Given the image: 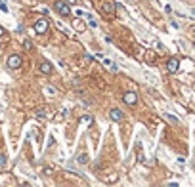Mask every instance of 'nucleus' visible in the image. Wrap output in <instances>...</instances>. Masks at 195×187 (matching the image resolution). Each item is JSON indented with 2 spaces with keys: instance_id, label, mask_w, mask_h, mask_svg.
<instances>
[{
  "instance_id": "nucleus-4",
  "label": "nucleus",
  "mask_w": 195,
  "mask_h": 187,
  "mask_svg": "<svg viewBox=\"0 0 195 187\" xmlns=\"http://www.w3.org/2000/svg\"><path fill=\"white\" fill-rule=\"evenodd\" d=\"M178 67H180V61H178L176 58H170V59L166 61V69H168V73H176Z\"/></svg>"
},
{
  "instance_id": "nucleus-11",
  "label": "nucleus",
  "mask_w": 195,
  "mask_h": 187,
  "mask_svg": "<svg viewBox=\"0 0 195 187\" xmlns=\"http://www.w3.org/2000/svg\"><path fill=\"white\" fill-rule=\"evenodd\" d=\"M6 162H8L6 155H4V153H0V166H6Z\"/></svg>"
},
{
  "instance_id": "nucleus-16",
  "label": "nucleus",
  "mask_w": 195,
  "mask_h": 187,
  "mask_svg": "<svg viewBox=\"0 0 195 187\" xmlns=\"http://www.w3.org/2000/svg\"><path fill=\"white\" fill-rule=\"evenodd\" d=\"M84 59H86V61H90V63H92V61H94V55H90V54H86V55H84Z\"/></svg>"
},
{
  "instance_id": "nucleus-3",
  "label": "nucleus",
  "mask_w": 195,
  "mask_h": 187,
  "mask_svg": "<svg viewBox=\"0 0 195 187\" xmlns=\"http://www.w3.org/2000/svg\"><path fill=\"white\" fill-rule=\"evenodd\" d=\"M123 101L126 103V105H136V103H138V96H136V92H126L124 96H123Z\"/></svg>"
},
{
  "instance_id": "nucleus-17",
  "label": "nucleus",
  "mask_w": 195,
  "mask_h": 187,
  "mask_svg": "<svg viewBox=\"0 0 195 187\" xmlns=\"http://www.w3.org/2000/svg\"><path fill=\"white\" fill-rule=\"evenodd\" d=\"M6 34V31H4V27H0V36H4Z\"/></svg>"
},
{
  "instance_id": "nucleus-12",
  "label": "nucleus",
  "mask_w": 195,
  "mask_h": 187,
  "mask_svg": "<svg viewBox=\"0 0 195 187\" xmlns=\"http://www.w3.org/2000/svg\"><path fill=\"white\" fill-rule=\"evenodd\" d=\"M23 48H25V50H33V42H31V40H25V42H23Z\"/></svg>"
},
{
  "instance_id": "nucleus-6",
  "label": "nucleus",
  "mask_w": 195,
  "mask_h": 187,
  "mask_svg": "<svg viewBox=\"0 0 195 187\" xmlns=\"http://www.w3.org/2000/svg\"><path fill=\"white\" fill-rule=\"evenodd\" d=\"M56 10H57V12H59L61 15H69V13H71L69 6H67L65 2H59V0H57V2H56Z\"/></svg>"
},
{
  "instance_id": "nucleus-10",
  "label": "nucleus",
  "mask_w": 195,
  "mask_h": 187,
  "mask_svg": "<svg viewBox=\"0 0 195 187\" xmlns=\"http://www.w3.org/2000/svg\"><path fill=\"white\" fill-rule=\"evenodd\" d=\"M88 25H90L92 29H96V27H98V21H96L94 17H90V15H88Z\"/></svg>"
},
{
  "instance_id": "nucleus-8",
  "label": "nucleus",
  "mask_w": 195,
  "mask_h": 187,
  "mask_svg": "<svg viewBox=\"0 0 195 187\" xmlns=\"http://www.w3.org/2000/svg\"><path fill=\"white\" fill-rule=\"evenodd\" d=\"M77 162H78V164H86V162H88V155H86V153H81V155L77 157Z\"/></svg>"
},
{
  "instance_id": "nucleus-9",
  "label": "nucleus",
  "mask_w": 195,
  "mask_h": 187,
  "mask_svg": "<svg viewBox=\"0 0 195 187\" xmlns=\"http://www.w3.org/2000/svg\"><path fill=\"white\" fill-rule=\"evenodd\" d=\"M165 117H166V120H168V122H172V124H178V118H176L174 115H170V113H166Z\"/></svg>"
},
{
  "instance_id": "nucleus-2",
  "label": "nucleus",
  "mask_w": 195,
  "mask_h": 187,
  "mask_svg": "<svg viewBox=\"0 0 195 187\" xmlns=\"http://www.w3.org/2000/svg\"><path fill=\"white\" fill-rule=\"evenodd\" d=\"M48 19H38V21L35 23V33L36 34H44L46 31H48Z\"/></svg>"
},
{
  "instance_id": "nucleus-14",
  "label": "nucleus",
  "mask_w": 195,
  "mask_h": 187,
  "mask_svg": "<svg viewBox=\"0 0 195 187\" xmlns=\"http://www.w3.org/2000/svg\"><path fill=\"white\" fill-rule=\"evenodd\" d=\"M0 10H2V12H10V10H8V6H6V2H4V0H2V2H0Z\"/></svg>"
},
{
  "instance_id": "nucleus-18",
  "label": "nucleus",
  "mask_w": 195,
  "mask_h": 187,
  "mask_svg": "<svg viewBox=\"0 0 195 187\" xmlns=\"http://www.w3.org/2000/svg\"><path fill=\"white\" fill-rule=\"evenodd\" d=\"M128 2H136V0H128Z\"/></svg>"
},
{
  "instance_id": "nucleus-15",
  "label": "nucleus",
  "mask_w": 195,
  "mask_h": 187,
  "mask_svg": "<svg viewBox=\"0 0 195 187\" xmlns=\"http://www.w3.org/2000/svg\"><path fill=\"white\" fill-rule=\"evenodd\" d=\"M82 122H84V124H90V122H92V117H88V115L82 117Z\"/></svg>"
},
{
  "instance_id": "nucleus-1",
  "label": "nucleus",
  "mask_w": 195,
  "mask_h": 187,
  "mask_svg": "<svg viewBox=\"0 0 195 187\" xmlns=\"http://www.w3.org/2000/svg\"><path fill=\"white\" fill-rule=\"evenodd\" d=\"M21 63H23V59H21V55H19V54H12V55L8 58V61H6L8 69H19Z\"/></svg>"
},
{
  "instance_id": "nucleus-13",
  "label": "nucleus",
  "mask_w": 195,
  "mask_h": 187,
  "mask_svg": "<svg viewBox=\"0 0 195 187\" xmlns=\"http://www.w3.org/2000/svg\"><path fill=\"white\" fill-rule=\"evenodd\" d=\"M36 117H38V118H44V117H46V111H42V109H38V111H36Z\"/></svg>"
},
{
  "instance_id": "nucleus-19",
  "label": "nucleus",
  "mask_w": 195,
  "mask_h": 187,
  "mask_svg": "<svg viewBox=\"0 0 195 187\" xmlns=\"http://www.w3.org/2000/svg\"><path fill=\"white\" fill-rule=\"evenodd\" d=\"M193 46H195V42H193Z\"/></svg>"
},
{
  "instance_id": "nucleus-5",
  "label": "nucleus",
  "mask_w": 195,
  "mask_h": 187,
  "mask_svg": "<svg viewBox=\"0 0 195 187\" xmlns=\"http://www.w3.org/2000/svg\"><path fill=\"white\" fill-rule=\"evenodd\" d=\"M109 117H111L113 122H120L124 115H123V111H120V109H111V111H109Z\"/></svg>"
},
{
  "instance_id": "nucleus-7",
  "label": "nucleus",
  "mask_w": 195,
  "mask_h": 187,
  "mask_svg": "<svg viewBox=\"0 0 195 187\" xmlns=\"http://www.w3.org/2000/svg\"><path fill=\"white\" fill-rule=\"evenodd\" d=\"M38 71L44 73V75H50V73H52V63H48V61H42V63L38 65Z\"/></svg>"
}]
</instances>
